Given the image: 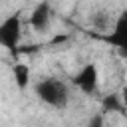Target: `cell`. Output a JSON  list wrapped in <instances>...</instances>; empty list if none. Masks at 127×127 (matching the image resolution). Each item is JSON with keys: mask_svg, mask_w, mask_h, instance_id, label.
Wrapping results in <instances>:
<instances>
[{"mask_svg": "<svg viewBox=\"0 0 127 127\" xmlns=\"http://www.w3.org/2000/svg\"><path fill=\"white\" fill-rule=\"evenodd\" d=\"M36 97L52 107V109H65L69 105V85L60 77H42L34 83Z\"/></svg>", "mask_w": 127, "mask_h": 127, "instance_id": "cell-1", "label": "cell"}, {"mask_svg": "<svg viewBox=\"0 0 127 127\" xmlns=\"http://www.w3.org/2000/svg\"><path fill=\"white\" fill-rule=\"evenodd\" d=\"M22 12H12L10 16H6L0 22V48L8 50L10 54H18L20 52V44H22Z\"/></svg>", "mask_w": 127, "mask_h": 127, "instance_id": "cell-2", "label": "cell"}, {"mask_svg": "<svg viewBox=\"0 0 127 127\" xmlns=\"http://www.w3.org/2000/svg\"><path fill=\"white\" fill-rule=\"evenodd\" d=\"M73 85L85 93V95H93L97 91L99 85V69L95 64H85L79 67V71L73 75Z\"/></svg>", "mask_w": 127, "mask_h": 127, "instance_id": "cell-3", "label": "cell"}, {"mask_svg": "<svg viewBox=\"0 0 127 127\" xmlns=\"http://www.w3.org/2000/svg\"><path fill=\"white\" fill-rule=\"evenodd\" d=\"M52 16H54V10H52V2L50 0H42L38 2L32 12H30V18H28V24L32 30L36 32H46L52 24Z\"/></svg>", "mask_w": 127, "mask_h": 127, "instance_id": "cell-4", "label": "cell"}, {"mask_svg": "<svg viewBox=\"0 0 127 127\" xmlns=\"http://www.w3.org/2000/svg\"><path fill=\"white\" fill-rule=\"evenodd\" d=\"M109 30H111V32H109V34L105 32V36H103L105 42H109V44H113L115 48L123 50V48H125V36H127V14L123 12Z\"/></svg>", "mask_w": 127, "mask_h": 127, "instance_id": "cell-5", "label": "cell"}, {"mask_svg": "<svg viewBox=\"0 0 127 127\" xmlns=\"http://www.w3.org/2000/svg\"><path fill=\"white\" fill-rule=\"evenodd\" d=\"M12 75H14L16 87L22 89V91L28 89V85L32 83V69H30L28 64H22V62L14 64V65H12Z\"/></svg>", "mask_w": 127, "mask_h": 127, "instance_id": "cell-6", "label": "cell"}, {"mask_svg": "<svg viewBox=\"0 0 127 127\" xmlns=\"http://www.w3.org/2000/svg\"><path fill=\"white\" fill-rule=\"evenodd\" d=\"M91 26L97 30V32H109V28L113 26V20H111V14L107 12V10H97V12H93V16H91Z\"/></svg>", "mask_w": 127, "mask_h": 127, "instance_id": "cell-7", "label": "cell"}, {"mask_svg": "<svg viewBox=\"0 0 127 127\" xmlns=\"http://www.w3.org/2000/svg\"><path fill=\"white\" fill-rule=\"evenodd\" d=\"M101 109L103 111H123V101H121V95H105L103 101H101Z\"/></svg>", "mask_w": 127, "mask_h": 127, "instance_id": "cell-8", "label": "cell"}]
</instances>
